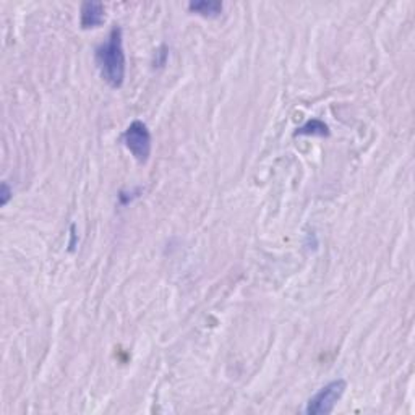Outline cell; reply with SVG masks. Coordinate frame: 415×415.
Segmentation results:
<instances>
[{
	"mask_svg": "<svg viewBox=\"0 0 415 415\" xmlns=\"http://www.w3.org/2000/svg\"><path fill=\"white\" fill-rule=\"evenodd\" d=\"M223 8L224 5L219 0H199V2L188 3V10L203 18H216L223 13Z\"/></svg>",
	"mask_w": 415,
	"mask_h": 415,
	"instance_id": "5b68a950",
	"label": "cell"
},
{
	"mask_svg": "<svg viewBox=\"0 0 415 415\" xmlns=\"http://www.w3.org/2000/svg\"><path fill=\"white\" fill-rule=\"evenodd\" d=\"M94 60L99 70L101 78L111 88H122L125 81L127 59L124 50V34L122 28L114 27L111 29L107 39L101 45H97Z\"/></svg>",
	"mask_w": 415,
	"mask_h": 415,
	"instance_id": "6da1fadb",
	"label": "cell"
},
{
	"mask_svg": "<svg viewBox=\"0 0 415 415\" xmlns=\"http://www.w3.org/2000/svg\"><path fill=\"white\" fill-rule=\"evenodd\" d=\"M12 195H13V190L8 187L7 182H3L2 183V188H0V203H2V206H5V204H8L10 198H12Z\"/></svg>",
	"mask_w": 415,
	"mask_h": 415,
	"instance_id": "52a82bcc",
	"label": "cell"
},
{
	"mask_svg": "<svg viewBox=\"0 0 415 415\" xmlns=\"http://www.w3.org/2000/svg\"><path fill=\"white\" fill-rule=\"evenodd\" d=\"M122 141L132 156L140 164H146L151 156V132L145 122L133 120L122 135Z\"/></svg>",
	"mask_w": 415,
	"mask_h": 415,
	"instance_id": "7a4b0ae2",
	"label": "cell"
},
{
	"mask_svg": "<svg viewBox=\"0 0 415 415\" xmlns=\"http://www.w3.org/2000/svg\"><path fill=\"white\" fill-rule=\"evenodd\" d=\"M347 383L344 380H335L323 386L314 398L309 399L305 407L307 415H326L335 411L336 404L344 396Z\"/></svg>",
	"mask_w": 415,
	"mask_h": 415,
	"instance_id": "3957f363",
	"label": "cell"
},
{
	"mask_svg": "<svg viewBox=\"0 0 415 415\" xmlns=\"http://www.w3.org/2000/svg\"><path fill=\"white\" fill-rule=\"evenodd\" d=\"M106 20V8L101 2H85L80 10V24L83 29L101 27Z\"/></svg>",
	"mask_w": 415,
	"mask_h": 415,
	"instance_id": "277c9868",
	"label": "cell"
},
{
	"mask_svg": "<svg viewBox=\"0 0 415 415\" xmlns=\"http://www.w3.org/2000/svg\"><path fill=\"white\" fill-rule=\"evenodd\" d=\"M295 136H330V128L318 119H311L305 125L297 128Z\"/></svg>",
	"mask_w": 415,
	"mask_h": 415,
	"instance_id": "8992f818",
	"label": "cell"
}]
</instances>
